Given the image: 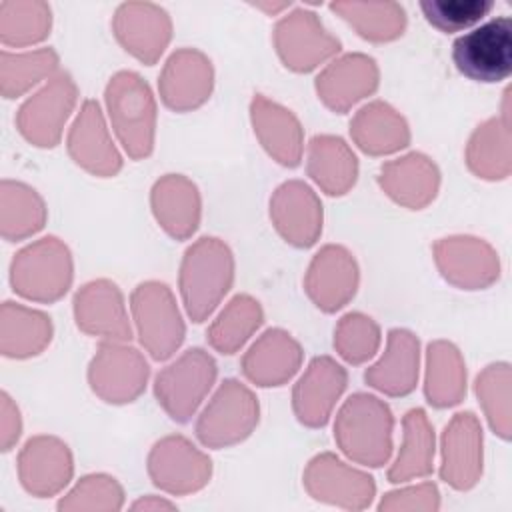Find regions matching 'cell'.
I'll return each mask as SVG.
<instances>
[{"label":"cell","instance_id":"obj_1","mask_svg":"<svg viewBox=\"0 0 512 512\" xmlns=\"http://www.w3.org/2000/svg\"><path fill=\"white\" fill-rule=\"evenodd\" d=\"M234 282V254L214 236L192 242L180 262L178 288L192 322H204L218 308Z\"/></svg>","mask_w":512,"mask_h":512},{"label":"cell","instance_id":"obj_2","mask_svg":"<svg viewBox=\"0 0 512 512\" xmlns=\"http://www.w3.org/2000/svg\"><path fill=\"white\" fill-rule=\"evenodd\" d=\"M394 416L374 394L356 392L344 400L334 420V440L352 462L378 468L392 456Z\"/></svg>","mask_w":512,"mask_h":512},{"label":"cell","instance_id":"obj_3","mask_svg":"<svg viewBox=\"0 0 512 512\" xmlns=\"http://www.w3.org/2000/svg\"><path fill=\"white\" fill-rule=\"evenodd\" d=\"M112 130L132 160H144L154 150L156 100L148 82L132 72H116L104 90Z\"/></svg>","mask_w":512,"mask_h":512},{"label":"cell","instance_id":"obj_4","mask_svg":"<svg viewBox=\"0 0 512 512\" xmlns=\"http://www.w3.org/2000/svg\"><path fill=\"white\" fill-rule=\"evenodd\" d=\"M74 278L70 248L56 236H44L16 252L10 264V282L18 296L32 302L60 300Z\"/></svg>","mask_w":512,"mask_h":512},{"label":"cell","instance_id":"obj_5","mask_svg":"<svg viewBox=\"0 0 512 512\" xmlns=\"http://www.w3.org/2000/svg\"><path fill=\"white\" fill-rule=\"evenodd\" d=\"M136 336L154 360H168L184 342L186 326L172 290L158 280L140 282L130 294Z\"/></svg>","mask_w":512,"mask_h":512},{"label":"cell","instance_id":"obj_6","mask_svg":"<svg viewBox=\"0 0 512 512\" xmlns=\"http://www.w3.org/2000/svg\"><path fill=\"white\" fill-rule=\"evenodd\" d=\"M260 420L256 394L240 380L226 378L202 408L196 436L208 448H228L246 440Z\"/></svg>","mask_w":512,"mask_h":512},{"label":"cell","instance_id":"obj_7","mask_svg":"<svg viewBox=\"0 0 512 512\" xmlns=\"http://www.w3.org/2000/svg\"><path fill=\"white\" fill-rule=\"evenodd\" d=\"M216 376L218 366L212 354L204 348H188L156 374V400L172 420L188 422L208 396Z\"/></svg>","mask_w":512,"mask_h":512},{"label":"cell","instance_id":"obj_8","mask_svg":"<svg viewBox=\"0 0 512 512\" xmlns=\"http://www.w3.org/2000/svg\"><path fill=\"white\" fill-rule=\"evenodd\" d=\"M456 70L474 82H500L512 72V22L508 16L492 18L454 40Z\"/></svg>","mask_w":512,"mask_h":512},{"label":"cell","instance_id":"obj_9","mask_svg":"<svg viewBox=\"0 0 512 512\" xmlns=\"http://www.w3.org/2000/svg\"><path fill=\"white\" fill-rule=\"evenodd\" d=\"M78 88L68 72H56L16 112L18 132L38 148H54L76 106Z\"/></svg>","mask_w":512,"mask_h":512},{"label":"cell","instance_id":"obj_10","mask_svg":"<svg viewBox=\"0 0 512 512\" xmlns=\"http://www.w3.org/2000/svg\"><path fill=\"white\" fill-rule=\"evenodd\" d=\"M148 376L144 354L128 342L102 340L88 364V384L108 404L134 402L144 392Z\"/></svg>","mask_w":512,"mask_h":512},{"label":"cell","instance_id":"obj_11","mask_svg":"<svg viewBox=\"0 0 512 512\" xmlns=\"http://www.w3.org/2000/svg\"><path fill=\"white\" fill-rule=\"evenodd\" d=\"M272 40L278 58L292 72H312L342 48L340 40L326 30L320 16L302 6L276 22Z\"/></svg>","mask_w":512,"mask_h":512},{"label":"cell","instance_id":"obj_12","mask_svg":"<svg viewBox=\"0 0 512 512\" xmlns=\"http://www.w3.org/2000/svg\"><path fill=\"white\" fill-rule=\"evenodd\" d=\"M146 468L152 484L174 496L202 490L212 476V460L208 454L180 434L160 438L150 448Z\"/></svg>","mask_w":512,"mask_h":512},{"label":"cell","instance_id":"obj_13","mask_svg":"<svg viewBox=\"0 0 512 512\" xmlns=\"http://www.w3.org/2000/svg\"><path fill=\"white\" fill-rule=\"evenodd\" d=\"M302 482L314 500L344 510H364L376 494L374 478L368 472L346 464L332 452L316 454L306 464Z\"/></svg>","mask_w":512,"mask_h":512},{"label":"cell","instance_id":"obj_14","mask_svg":"<svg viewBox=\"0 0 512 512\" xmlns=\"http://www.w3.org/2000/svg\"><path fill=\"white\" fill-rule=\"evenodd\" d=\"M432 256L442 278L462 290H482L500 276V258L482 238L456 234L434 242Z\"/></svg>","mask_w":512,"mask_h":512},{"label":"cell","instance_id":"obj_15","mask_svg":"<svg viewBox=\"0 0 512 512\" xmlns=\"http://www.w3.org/2000/svg\"><path fill=\"white\" fill-rule=\"evenodd\" d=\"M112 32L128 54L152 66L170 44L172 20L154 2H122L114 12Z\"/></svg>","mask_w":512,"mask_h":512},{"label":"cell","instance_id":"obj_16","mask_svg":"<svg viewBox=\"0 0 512 512\" xmlns=\"http://www.w3.org/2000/svg\"><path fill=\"white\" fill-rule=\"evenodd\" d=\"M360 270L354 254L340 244L322 246L310 260L304 290L322 312L344 308L356 294Z\"/></svg>","mask_w":512,"mask_h":512},{"label":"cell","instance_id":"obj_17","mask_svg":"<svg viewBox=\"0 0 512 512\" xmlns=\"http://www.w3.org/2000/svg\"><path fill=\"white\" fill-rule=\"evenodd\" d=\"M482 424L472 412H458L446 424L440 438V478L454 490H470L478 484L484 464Z\"/></svg>","mask_w":512,"mask_h":512},{"label":"cell","instance_id":"obj_18","mask_svg":"<svg viewBox=\"0 0 512 512\" xmlns=\"http://www.w3.org/2000/svg\"><path fill=\"white\" fill-rule=\"evenodd\" d=\"M214 66L198 48L174 50L158 78L162 102L174 112H190L200 108L212 94Z\"/></svg>","mask_w":512,"mask_h":512},{"label":"cell","instance_id":"obj_19","mask_svg":"<svg viewBox=\"0 0 512 512\" xmlns=\"http://www.w3.org/2000/svg\"><path fill=\"white\" fill-rule=\"evenodd\" d=\"M76 326L90 336L114 342H130L132 324L120 288L108 278L82 284L74 294Z\"/></svg>","mask_w":512,"mask_h":512},{"label":"cell","instance_id":"obj_20","mask_svg":"<svg viewBox=\"0 0 512 512\" xmlns=\"http://www.w3.org/2000/svg\"><path fill=\"white\" fill-rule=\"evenodd\" d=\"M66 148L70 158L92 176H116L122 168V156L96 100L82 102L80 112L68 130Z\"/></svg>","mask_w":512,"mask_h":512},{"label":"cell","instance_id":"obj_21","mask_svg":"<svg viewBox=\"0 0 512 512\" xmlns=\"http://www.w3.org/2000/svg\"><path fill=\"white\" fill-rule=\"evenodd\" d=\"M270 220L288 244L310 248L322 234V202L306 182H282L270 196Z\"/></svg>","mask_w":512,"mask_h":512},{"label":"cell","instance_id":"obj_22","mask_svg":"<svg viewBox=\"0 0 512 512\" xmlns=\"http://www.w3.org/2000/svg\"><path fill=\"white\" fill-rule=\"evenodd\" d=\"M346 384L348 374L342 364L330 356L312 358L292 390V410L298 422L308 428L324 426Z\"/></svg>","mask_w":512,"mask_h":512},{"label":"cell","instance_id":"obj_23","mask_svg":"<svg viewBox=\"0 0 512 512\" xmlns=\"http://www.w3.org/2000/svg\"><path fill=\"white\" fill-rule=\"evenodd\" d=\"M380 82V70L372 56L350 52L334 58L316 76V94L326 108L344 114L366 96L374 94Z\"/></svg>","mask_w":512,"mask_h":512},{"label":"cell","instance_id":"obj_24","mask_svg":"<svg viewBox=\"0 0 512 512\" xmlns=\"http://www.w3.org/2000/svg\"><path fill=\"white\" fill-rule=\"evenodd\" d=\"M18 478L24 490L48 498L72 480L74 460L66 442L50 434L32 436L18 454Z\"/></svg>","mask_w":512,"mask_h":512},{"label":"cell","instance_id":"obj_25","mask_svg":"<svg viewBox=\"0 0 512 512\" xmlns=\"http://www.w3.org/2000/svg\"><path fill=\"white\" fill-rule=\"evenodd\" d=\"M466 166L482 180H504L512 172L510 90L504 92L502 110L478 124L466 144Z\"/></svg>","mask_w":512,"mask_h":512},{"label":"cell","instance_id":"obj_26","mask_svg":"<svg viewBox=\"0 0 512 512\" xmlns=\"http://www.w3.org/2000/svg\"><path fill=\"white\" fill-rule=\"evenodd\" d=\"M378 184L396 204L420 210L436 198L440 188V170L426 154L410 152L384 162L378 172Z\"/></svg>","mask_w":512,"mask_h":512},{"label":"cell","instance_id":"obj_27","mask_svg":"<svg viewBox=\"0 0 512 512\" xmlns=\"http://www.w3.org/2000/svg\"><path fill=\"white\" fill-rule=\"evenodd\" d=\"M300 342L282 328H268L242 356V372L256 386H282L302 366Z\"/></svg>","mask_w":512,"mask_h":512},{"label":"cell","instance_id":"obj_28","mask_svg":"<svg viewBox=\"0 0 512 512\" xmlns=\"http://www.w3.org/2000/svg\"><path fill=\"white\" fill-rule=\"evenodd\" d=\"M250 122L262 148L282 166L294 168L304 154V130L286 106L256 94L250 102Z\"/></svg>","mask_w":512,"mask_h":512},{"label":"cell","instance_id":"obj_29","mask_svg":"<svg viewBox=\"0 0 512 512\" xmlns=\"http://www.w3.org/2000/svg\"><path fill=\"white\" fill-rule=\"evenodd\" d=\"M150 206L160 228L174 240L190 238L200 226V190L184 174L160 176L150 190Z\"/></svg>","mask_w":512,"mask_h":512},{"label":"cell","instance_id":"obj_30","mask_svg":"<svg viewBox=\"0 0 512 512\" xmlns=\"http://www.w3.org/2000/svg\"><path fill=\"white\" fill-rule=\"evenodd\" d=\"M420 342L406 328H392L386 336L382 356L366 368L364 380L386 396H406L418 384Z\"/></svg>","mask_w":512,"mask_h":512},{"label":"cell","instance_id":"obj_31","mask_svg":"<svg viewBox=\"0 0 512 512\" xmlns=\"http://www.w3.org/2000/svg\"><path fill=\"white\" fill-rule=\"evenodd\" d=\"M350 136L370 156H388L410 144L406 118L384 100L368 102L352 116Z\"/></svg>","mask_w":512,"mask_h":512},{"label":"cell","instance_id":"obj_32","mask_svg":"<svg viewBox=\"0 0 512 512\" xmlns=\"http://www.w3.org/2000/svg\"><path fill=\"white\" fill-rule=\"evenodd\" d=\"M306 172L322 192L342 196L356 184L358 158L344 138L316 134L308 142Z\"/></svg>","mask_w":512,"mask_h":512},{"label":"cell","instance_id":"obj_33","mask_svg":"<svg viewBox=\"0 0 512 512\" xmlns=\"http://www.w3.org/2000/svg\"><path fill=\"white\" fill-rule=\"evenodd\" d=\"M54 328L48 314L6 300L0 308V352L6 358H30L52 340Z\"/></svg>","mask_w":512,"mask_h":512},{"label":"cell","instance_id":"obj_34","mask_svg":"<svg viewBox=\"0 0 512 512\" xmlns=\"http://www.w3.org/2000/svg\"><path fill=\"white\" fill-rule=\"evenodd\" d=\"M424 396L434 408H450L466 396V364L456 344L434 340L426 348Z\"/></svg>","mask_w":512,"mask_h":512},{"label":"cell","instance_id":"obj_35","mask_svg":"<svg viewBox=\"0 0 512 512\" xmlns=\"http://www.w3.org/2000/svg\"><path fill=\"white\" fill-rule=\"evenodd\" d=\"M434 428L422 408H412L402 418V444L388 468L392 484L424 478L434 468Z\"/></svg>","mask_w":512,"mask_h":512},{"label":"cell","instance_id":"obj_36","mask_svg":"<svg viewBox=\"0 0 512 512\" xmlns=\"http://www.w3.org/2000/svg\"><path fill=\"white\" fill-rule=\"evenodd\" d=\"M48 210L42 196L28 184L2 180L0 184V234L4 240H24L40 232Z\"/></svg>","mask_w":512,"mask_h":512},{"label":"cell","instance_id":"obj_37","mask_svg":"<svg viewBox=\"0 0 512 512\" xmlns=\"http://www.w3.org/2000/svg\"><path fill=\"white\" fill-rule=\"evenodd\" d=\"M262 322L260 302L250 294H236L206 330L208 344L220 354H234L252 338Z\"/></svg>","mask_w":512,"mask_h":512},{"label":"cell","instance_id":"obj_38","mask_svg":"<svg viewBox=\"0 0 512 512\" xmlns=\"http://www.w3.org/2000/svg\"><path fill=\"white\" fill-rule=\"evenodd\" d=\"M330 10L370 42H390L406 30V10L398 2H332Z\"/></svg>","mask_w":512,"mask_h":512},{"label":"cell","instance_id":"obj_39","mask_svg":"<svg viewBox=\"0 0 512 512\" xmlns=\"http://www.w3.org/2000/svg\"><path fill=\"white\" fill-rule=\"evenodd\" d=\"M60 58L52 48L26 52L2 50L0 54V92L4 98H18L40 82L50 80L58 70Z\"/></svg>","mask_w":512,"mask_h":512},{"label":"cell","instance_id":"obj_40","mask_svg":"<svg viewBox=\"0 0 512 512\" xmlns=\"http://www.w3.org/2000/svg\"><path fill=\"white\" fill-rule=\"evenodd\" d=\"M476 398L488 426L502 440L512 438V368L508 362L488 364L474 382Z\"/></svg>","mask_w":512,"mask_h":512},{"label":"cell","instance_id":"obj_41","mask_svg":"<svg viewBox=\"0 0 512 512\" xmlns=\"http://www.w3.org/2000/svg\"><path fill=\"white\" fill-rule=\"evenodd\" d=\"M52 10L42 0H2L0 40L4 46L24 48L48 38Z\"/></svg>","mask_w":512,"mask_h":512},{"label":"cell","instance_id":"obj_42","mask_svg":"<svg viewBox=\"0 0 512 512\" xmlns=\"http://www.w3.org/2000/svg\"><path fill=\"white\" fill-rule=\"evenodd\" d=\"M380 326L362 312L344 314L334 328V348L348 364L368 362L380 348Z\"/></svg>","mask_w":512,"mask_h":512},{"label":"cell","instance_id":"obj_43","mask_svg":"<svg viewBox=\"0 0 512 512\" xmlns=\"http://www.w3.org/2000/svg\"><path fill=\"white\" fill-rule=\"evenodd\" d=\"M124 506V490L114 476L88 474L58 502L62 512H116Z\"/></svg>","mask_w":512,"mask_h":512},{"label":"cell","instance_id":"obj_44","mask_svg":"<svg viewBox=\"0 0 512 512\" xmlns=\"http://www.w3.org/2000/svg\"><path fill=\"white\" fill-rule=\"evenodd\" d=\"M494 8L492 0H422L420 10L440 32H462L478 24Z\"/></svg>","mask_w":512,"mask_h":512},{"label":"cell","instance_id":"obj_45","mask_svg":"<svg viewBox=\"0 0 512 512\" xmlns=\"http://www.w3.org/2000/svg\"><path fill=\"white\" fill-rule=\"evenodd\" d=\"M440 508V492L434 482H420L386 492L378 504L382 512H434Z\"/></svg>","mask_w":512,"mask_h":512},{"label":"cell","instance_id":"obj_46","mask_svg":"<svg viewBox=\"0 0 512 512\" xmlns=\"http://www.w3.org/2000/svg\"><path fill=\"white\" fill-rule=\"evenodd\" d=\"M22 434V416L14 400L2 392L0 396V446L4 452L12 450Z\"/></svg>","mask_w":512,"mask_h":512},{"label":"cell","instance_id":"obj_47","mask_svg":"<svg viewBox=\"0 0 512 512\" xmlns=\"http://www.w3.org/2000/svg\"><path fill=\"white\" fill-rule=\"evenodd\" d=\"M176 504L160 498V496H144L132 504V510H144V512H156V510H174Z\"/></svg>","mask_w":512,"mask_h":512},{"label":"cell","instance_id":"obj_48","mask_svg":"<svg viewBox=\"0 0 512 512\" xmlns=\"http://www.w3.org/2000/svg\"><path fill=\"white\" fill-rule=\"evenodd\" d=\"M258 10H264L268 16H276L278 12L290 8V2H256L254 4Z\"/></svg>","mask_w":512,"mask_h":512}]
</instances>
